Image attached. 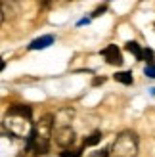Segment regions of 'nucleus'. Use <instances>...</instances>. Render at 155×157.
Masks as SVG:
<instances>
[{
    "instance_id": "nucleus-11",
    "label": "nucleus",
    "mask_w": 155,
    "mask_h": 157,
    "mask_svg": "<svg viewBox=\"0 0 155 157\" xmlns=\"http://www.w3.org/2000/svg\"><path fill=\"white\" fill-rule=\"evenodd\" d=\"M153 50H149V48H146V50H142V56H140V59L142 61H148V65L149 63H153Z\"/></svg>"
},
{
    "instance_id": "nucleus-8",
    "label": "nucleus",
    "mask_w": 155,
    "mask_h": 157,
    "mask_svg": "<svg viewBox=\"0 0 155 157\" xmlns=\"http://www.w3.org/2000/svg\"><path fill=\"white\" fill-rule=\"evenodd\" d=\"M113 78L117 82H123V84H132V73H128V71H119V73H115Z\"/></svg>"
},
{
    "instance_id": "nucleus-16",
    "label": "nucleus",
    "mask_w": 155,
    "mask_h": 157,
    "mask_svg": "<svg viewBox=\"0 0 155 157\" xmlns=\"http://www.w3.org/2000/svg\"><path fill=\"white\" fill-rule=\"evenodd\" d=\"M2 21H4V8L0 4V25H2Z\"/></svg>"
},
{
    "instance_id": "nucleus-12",
    "label": "nucleus",
    "mask_w": 155,
    "mask_h": 157,
    "mask_svg": "<svg viewBox=\"0 0 155 157\" xmlns=\"http://www.w3.org/2000/svg\"><path fill=\"white\" fill-rule=\"evenodd\" d=\"M86 157H109V150L104 147V150H96V151H90Z\"/></svg>"
},
{
    "instance_id": "nucleus-2",
    "label": "nucleus",
    "mask_w": 155,
    "mask_h": 157,
    "mask_svg": "<svg viewBox=\"0 0 155 157\" xmlns=\"http://www.w3.org/2000/svg\"><path fill=\"white\" fill-rule=\"evenodd\" d=\"M54 134V115L46 113L36 121V124H33V132L29 140V147L33 150L36 155H44L48 153L50 147V136Z\"/></svg>"
},
{
    "instance_id": "nucleus-6",
    "label": "nucleus",
    "mask_w": 155,
    "mask_h": 157,
    "mask_svg": "<svg viewBox=\"0 0 155 157\" xmlns=\"http://www.w3.org/2000/svg\"><path fill=\"white\" fill-rule=\"evenodd\" d=\"M73 115H75V111L71 107H65V109H61V111L54 117V127H67L69 124V121L73 119Z\"/></svg>"
},
{
    "instance_id": "nucleus-9",
    "label": "nucleus",
    "mask_w": 155,
    "mask_h": 157,
    "mask_svg": "<svg viewBox=\"0 0 155 157\" xmlns=\"http://www.w3.org/2000/svg\"><path fill=\"white\" fill-rule=\"evenodd\" d=\"M100 140H102V132H100V130L92 132L88 138H84V147H88V146H96Z\"/></svg>"
},
{
    "instance_id": "nucleus-3",
    "label": "nucleus",
    "mask_w": 155,
    "mask_h": 157,
    "mask_svg": "<svg viewBox=\"0 0 155 157\" xmlns=\"http://www.w3.org/2000/svg\"><path fill=\"white\" fill-rule=\"evenodd\" d=\"M138 147H140V140H138L136 132L123 130L121 134L115 138L111 151H113V157H136Z\"/></svg>"
},
{
    "instance_id": "nucleus-1",
    "label": "nucleus",
    "mask_w": 155,
    "mask_h": 157,
    "mask_svg": "<svg viewBox=\"0 0 155 157\" xmlns=\"http://www.w3.org/2000/svg\"><path fill=\"white\" fill-rule=\"evenodd\" d=\"M33 111L29 105H12L4 117V127L17 138H29L33 132Z\"/></svg>"
},
{
    "instance_id": "nucleus-14",
    "label": "nucleus",
    "mask_w": 155,
    "mask_h": 157,
    "mask_svg": "<svg viewBox=\"0 0 155 157\" xmlns=\"http://www.w3.org/2000/svg\"><path fill=\"white\" fill-rule=\"evenodd\" d=\"M146 75H148L149 78H155V63L146 65Z\"/></svg>"
},
{
    "instance_id": "nucleus-10",
    "label": "nucleus",
    "mask_w": 155,
    "mask_h": 157,
    "mask_svg": "<svg viewBox=\"0 0 155 157\" xmlns=\"http://www.w3.org/2000/svg\"><path fill=\"white\" fill-rule=\"evenodd\" d=\"M127 50L130 52V54H134L136 56V59H140V56H142V48L140 46H138V42H127Z\"/></svg>"
},
{
    "instance_id": "nucleus-19",
    "label": "nucleus",
    "mask_w": 155,
    "mask_h": 157,
    "mask_svg": "<svg viewBox=\"0 0 155 157\" xmlns=\"http://www.w3.org/2000/svg\"><path fill=\"white\" fill-rule=\"evenodd\" d=\"M153 94H155V88H153Z\"/></svg>"
},
{
    "instance_id": "nucleus-7",
    "label": "nucleus",
    "mask_w": 155,
    "mask_h": 157,
    "mask_svg": "<svg viewBox=\"0 0 155 157\" xmlns=\"http://www.w3.org/2000/svg\"><path fill=\"white\" fill-rule=\"evenodd\" d=\"M54 42V36L52 35H44L40 38H36V40H33L29 44V50H44V48H48V46Z\"/></svg>"
},
{
    "instance_id": "nucleus-18",
    "label": "nucleus",
    "mask_w": 155,
    "mask_h": 157,
    "mask_svg": "<svg viewBox=\"0 0 155 157\" xmlns=\"http://www.w3.org/2000/svg\"><path fill=\"white\" fill-rule=\"evenodd\" d=\"M2 69H4V59L0 58V71H2Z\"/></svg>"
},
{
    "instance_id": "nucleus-5",
    "label": "nucleus",
    "mask_w": 155,
    "mask_h": 157,
    "mask_svg": "<svg viewBox=\"0 0 155 157\" xmlns=\"http://www.w3.org/2000/svg\"><path fill=\"white\" fill-rule=\"evenodd\" d=\"M102 54H104V58L107 59L109 65H121L123 63V54H121V50L115 44H109L107 48H104Z\"/></svg>"
},
{
    "instance_id": "nucleus-4",
    "label": "nucleus",
    "mask_w": 155,
    "mask_h": 157,
    "mask_svg": "<svg viewBox=\"0 0 155 157\" xmlns=\"http://www.w3.org/2000/svg\"><path fill=\"white\" fill-rule=\"evenodd\" d=\"M54 138H56V144L59 147H63V150H69L75 140H77V134L71 124H67V127H56V134H54Z\"/></svg>"
},
{
    "instance_id": "nucleus-13",
    "label": "nucleus",
    "mask_w": 155,
    "mask_h": 157,
    "mask_svg": "<svg viewBox=\"0 0 155 157\" xmlns=\"http://www.w3.org/2000/svg\"><path fill=\"white\" fill-rule=\"evenodd\" d=\"M81 150H71V147H69V150H65V151H61V157H81Z\"/></svg>"
},
{
    "instance_id": "nucleus-15",
    "label": "nucleus",
    "mask_w": 155,
    "mask_h": 157,
    "mask_svg": "<svg viewBox=\"0 0 155 157\" xmlns=\"http://www.w3.org/2000/svg\"><path fill=\"white\" fill-rule=\"evenodd\" d=\"M105 10H107V6H102V8H98V10L94 12V17H98V15H102V13H104Z\"/></svg>"
},
{
    "instance_id": "nucleus-17",
    "label": "nucleus",
    "mask_w": 155,
    "mask_h": 157,
    "mask_svg": "<svg viewBox=\"0 0 155 157\" xmlns=\"http://www.w3.org/2000/svg\"><path fill=\"white\" fill-rule=\"evenodd\" d=\"M104 81H105V78H104V77H102V78H94V84H102Z\"/></svg>"
}]
</instances>
